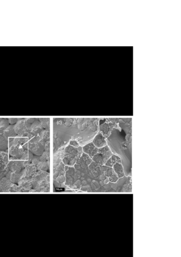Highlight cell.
I'll use <instances>...</instances> for the list:
<instances>
[{
	"mask_svg": "<svg viewBox=\"0 0 181 257\" xmlns=\"http://www.w3.org/2000/svg\"><path fill=\"white\" fill-rule=\"evenodd\" d=\"M33 188L36 192H48L49 190V174L47 172L37 171L31 178Z\"/></svg>",
	"mask_w": 181,
	"mask_h": 257,
	"instance_id": "obj_1",
	"label": "cell"
},
{
	"mask_svg": "<svg viewBox=\"0 0 181 257\" xmlns=\"http://www.w3.org/2000/svg\"><path fill=\"white\" fill-rule=\"evenodd\" d=\"M14 130L18 137H23L26 133L28 132L26 119H20L14 125Z\"/></svg>",
	"mask_w": 181,
	"mask_h": 257,
	"instance_id": "obj_2",
	"label": "cell"
},
{
	"mask_svg": "<svg viewBox=\"0 0 181 257\" xmlns=\"http://www.w3.org/2000/svg\"><path fill=\"white\" fill-rule=\"evenodd\" d=\"M27 123L29 126L28 132L32 135H36L40 134L43 130V128L41 125L39 119H35L32 122L29 123L27 122Z\"/></svg>",
	"mask_w": 181,
	"mask_h": 257,
	"instance_id": "obj_3",
	"label": "cell"
},
{
	"mask_svg": "<svg viewBox=\"0 0 181 257\" xmlns=\"http://www.w3.org/2000/svg\"><path fill=\"white\" fill-rule=\"evenodd\" d=\"M28 149L29 151L32 153L33 154L36 155L38 156H41L44 152V145L40 141L38 143L30 142L29 143Z\"/></svg>",
	"mask_w": 181,
	"mask_h": 257,
	"instance_id": "obj_4",
	"label": "cell"
},
{
	"mask_svg": "<svg viewBox=\"0 0 181 257\" xmlns=\"http://www.w3.org/2000/svg\"><path fill=\"white\" fill-rule=\"evenodd\" d=\"M23 161H12L8 165V168L13 172H20L25 168Z\"/></svg>",
	"mask_w": 181,
	"mask_h": 257,
	"instance_id": "obj_5",
	"label": "cell"
},
{
	"mask_svg": "<svg viewBox=\"0 0 181 257\" xmlns=\"http://www.w3.org/2000/svg\"><path fill=\"white\" fill-rule=\"evenodd\" d=\"M37 168L35 165L32 163H30L27 165L25 166L21 172H22V178L23 177H31L33 176L36 172H37Z\"/></svg>",
	"mask_w": 181,
	"mask_h": 257,
	"instance_id": "obj_6",
	"label": "cell"
},
{
	"mask_svg": "<svg viewBox=\"0 0 181 257\" xmlns=\"http://www.w3.org/2000/svg\"><path fill=\"white\" fill-rule=\"evenodd\" d=\"M18 185L21 188V191L22 192L29 191L33 187L31 178H22L18 182Z\"/></svg>",
	"mask_w": 181,
	"mask_h": 257,
	"instance_id": "obj_7",
	"label": "cell"
},
{
	"mask_svg": "<svg viewBox=\"0 0 181 257\" xmlns=\"http://www.w3.org/2000/svg\"><path fill=\"white\" fill-rule=\"evenodd\" d=\"M6 178L14 184L18 183L20 180L22 178V172L15 173L9 171L7 174Z\"/></svg>",
	"mask_w": 181,
	"mask_h": 257,
	"instance_id": "obj_8",
	"label": "cell"
},
{
	"mask_svg": "<svg viewBox=\"0 0 181 257\" xmlns=\"http://www.w3.org/2000/svg\"><path fill=\"white\" fill-rule=\"evenodd\" d=\"M24 149L20 148V146H11L10 150V154L15 159H20L23 154Z\"/></svg>",
	"mask_w": 181,
	"mask_h": 257,
	"instance_id": "obj_9",
	"label": "cell"
},
{
	"mask_svg": "<svg viewBox=\"0 0 181 257\" xmlns=\"http://www.w3.org/2000/svg\"><path fill=\"white\" fill-rule=\"evenodd\" d=\"M13 184V183L11 182L7 178H4L0 182V190H2V192H5L6 190L9 191Z\"/></svg>",
	"mask_w": 181,
	"mask_h": 257,
	"instance_id": "obj_10",
	"label": "cell"
},
{
	"mask_svg": "<svg viewBox=\"0 0 181 257\" xmlns=\"http://www.w3.org/2000/svg\"><path fill=\"white\" fill-rule=\"evenodd\" d=\"M8 147V137L4 134L0 135V150L5 151Z\"/></svg>",
	"mask_w": 181,
	"mask_h": 257,
	"instance_id": "obj_11",
	"label": "cell"
},
{
	"mask_svg": "<svg viewBox=\"0 0 181 257\" xmlns=\"http://www.w3.org/2000/svg\"><path fill=\"white\" fill-rule=\"evenodd\" d=\"M33 158L34 156L32 153H31L29 151L25 150L24 151L23 154L20 159L21 161H27V162H29L31 163V162H32V161Z\"/></svg>",
	"mask_w": 181,
	"mask_h": 257,
	"instance_id": "obj_12",
	"label": "cell"
},
{
	"mask_svg": "<svg viewBox=\"0 0 181 257\" xmlns=\"http://www.w3.org/2000/svg\"><path fill=\"white\" fill-rule=\"evenodd\" d=\"M49 137H50V133L49 130H43L40 133V142L42 143L43 145L45 144L46 142L48 141Z\"/></svg>",
	"mask_w": 181,
	"mask_h": 257,
	"instance_id": "obj_13",
	"label": "cell"
},
{
	"mask_svg": "<svg viewBox=\"0 0 181 257\" xmlns=\"http://www.w3.org/2000/svg\"><path fill=\"white\" fill-rule=\"evenodd\" d=\"M36 166L37 170H38V171L47 172L48 170L49 169V162L48 161H47V162L40 161L36 165Z\"/></svg>",
	"mask_w": 181,
	"mask_h": 257,
	"instance_id": "obj_14",
	"label": "cell"
},
{
	"mask_svg": "<svg viewBox=\"0 0 181 257\" xmlns=\"http://www.w3.org/2000/svg\"><path fill=\"white\" fill-rule=\"evenodd\" d=\"M9 121L5 119H0V135L4 134V132L7 128L9 127Z\"/></svg>",
	"mask_w": 181,
	"mask_h": 257,
	"instance_id": "obj_15",
	"label": "cell"
},
{
	"mask_svg": "<svg viewBox=\"0 0 181 257\" xmlns=\"http://www.w3.org/2000/svg\"><path fill=\"white\" fill-rule=\"evenodd\" d=\"M4 135L7 137H15L17 136V134L16 133L14 130V126L13 125L9 126L6 129L5 131L4 132Z\"/></svg>",
	"mask_w": 181,
	"mask_h": 257,
	"instance_id": "obj_16",
	"label": "cell"
},
{
	"mask_svg": "<svg viewBox=\"0 0 181 257\" xmlns=\"http://www.w3.org/2000/svg\"><path fill=\"white\" fill-rule=\"evenodd\" d=\"M41 125L43 128L46 130H49V126H50V119H39Z\"/></svg>",
	"mask_w": 181,
	"mask_h": 257,
	"instance_id": "obj_17",
	"label": "cell"
},
{
	"mask_svg": "<svg viewBox=\"0 0 181 257\" xmlns=\"http://www.w3.org/2000/svg\"><path fill=\"white\" fill-rule=\"evenodd\" d=\"M49 152H46V151H44L42 154L39 156L40 161H42V162H47L49 161Z\"/></svg>",
	"mask_w": 181,
	"mask_h": 257,
	"instance_id": "obj_18",
	"label": "cell"
},
{
	"mask_svg": "<svg viewBox=\"0 0 181 257\" xmlns=\"http://www.w3.org/2000/svg\"><path fill=\"white\" fill-rule=\"evenodd\" d=\"M18 120H19V119H9L8 121H9V124H11V125H13V124H16L17 123Z\"/></svg>",
	"mask_w": 181,
	"mask_h": 257,
	"instance_id": "obj_19",
	"label": "cell"
}]
</instances>
